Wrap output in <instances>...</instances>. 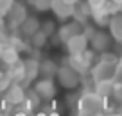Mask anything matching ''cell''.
<instances>
[{
	"mask_svg": "<svg viewBox=\"0 0 122 116\" xmlns=\"http://www.w3.org/2000/svg\"><path fill=\"white\" fill-rule=\"evenodd\" d=\"M36 11H49L50 9V0H27Z\"/></svg>",
	"mask_w": 122,
	"mask_h": 116,
	"instance_id": "4316f807",
	"label": "cell"
},
{
	"mask_svg": "<svg viewBox=\"0 0 122 116\" xmlns=\"http://www.w3.org/2000/svg\"><path fill=\"white\" fill-rule=\"evenodd\" d=\"M13 4H15V0H0V18H4L7 14V11L11 9Z\"/></svg>",
	"mask_w": 122,
	"mask_h": 116,
	"instance_id": "83f0119b",
	"label": "cell"
},
{
	"mask_svg": "<svg viewBox=\"0 0 122 116\" xmlns=\"http://www.w3.org/2000/svg\"><path fill=\"white\" fill-rule=\"evenodd\" d=\"M108 29H110V36L115 43H120L122 41V14H113L110 16V23H108Z\"/></svg>",
	"mask_w": 122,
	"mask_h": 116,
	"instance_id": "4fadbf2b",
	"label": "cell"
},
{
	"mask_svg": "<svg viewBox=\"0 0 122 116\" xmlns=\"http://www.w3.org/2000/svg\"><path fill=\"white\" fill-rule=\"evenodd\" d=\"M0 29H5V23H4V18H0Z\"/></svg>",
	"mask_w": 122,
	"mask_h": 116,
	"instance_id": "d6a6232c",
	"label": "cell"
},
{
	"mask_svg": "<svg viewBox=\"0 0 122 116\" xmlns=\"http://www.w3.org/2000/svg\"><path fill=\"white\" fill-rule=\"evenodd\" d=\"M111 36L108 32H104V30L101 29H95V32L92 34L90 37H88V46H92V52L95 54H102V52H108V50H111Z\"/></svg>",
	"mask_w": 122,
	"mask_h": 116,
	"instance_id": "5b68a950",
	"label": "cell"
},
{
	"mask_svg": "<svg viewBox=\"0 0 122 116\" xmlns=\"http://www.w3.org/2000/svg\"><path fill=\"white\" fill-rule=\"evenodd\" d=\"M36 30H40V20L34 18V16H27V18L18 25V29H16V34H18L20 37H25V39H29V37L32 36Z\"/></svg>",
	"mask_w": 122,
	"mask_h": 116,
	"instance_id": "8fae6325",
	"label": "cell"
},
{
	"mask_svg": "<svg viewBox=\"0 0 122 116\" xmlns=\"http://www.w3.org/2000/svg\"><path fill=\"white\" fill-rule=\"evenodd\" d=\"M63 2H66V4H70V5H77L81 0H63Z\"/></svg>",
	"mask_w": 122,
	"mask_h": 116,
	"instance_id": "1f68e13d",
	"label": "cell"
},
{
	"mask_svg": "<svg viewBox=\"0 0 122 116\" xmlns=\"http://www.w3.org/2000/svg\"><path fill=\"white\" fill-rule=\"evenodd\" d=\"M90 18H92V22L95 23L97 27H108V23H110V14H106V13L102 11V9H97V11H92V14H90Z\"/></svg>",
	"mask_w": 122,
	"mask_h": 116,
	"instance_id": "ffe728a7",
	"label": "cell"
},
{
	"mask_svg": "<svg viewBox=\"0 0 122 116\" xmlns=\"http://www.w3.org/2000/svg\"><path fill=\"white\" fill-rule=\"evenodd\" d=\"M47 41H49V37L45 36V34L41 32V30H36L32 36L29 37V43H30V46L34 50H40V48H43V46L47 45Z\"/></svg>",
	"mask_w": 122,
	"mask_h": 116,
	"instance_id": "44dd1931",
	"label": "cell"
},
{
	"mask_svg": "<svg viewBox=\"0 0 122 116\" xmlns=\"http://www.w3.org/2000/svg\"><path fill=\"white\" fill-rule=\"evenodd\" d=\"M18 61H20V52H16L11 46H4V52L0 56V63L7 68V66H13L15 63H18Z\"/></svg>",
	"mask_w": 122,
	"mask_h": 116,
	"instance_id": "ac0fdd59",
	"label": "cell"
},
{
	"mask_svg": "<svg viewBox=\"0 0 122 116\" xmlns=\"http://www.w3.org/2000/svg\"><path fill=\"white\" fill-rule=\"evenodd\" d=\"M120 5H122V4H115V2H111V0H106V2H104V5H102L101 9H102L106 14L113 16V14H118V13H120Z\"/></svg>",
	"mask_w": 122,
	"mask_h": 116,
	"instance_id": "d4e9b609",
	"label": "cell"
},
{
	"mask_svg": "<svg viewBox=\"0 0 122 116\" xmlns=\"http://www.w3.org/2000/svg\"><path fill=\"white\" fill-rule=\"evenodd\" d=\"M50 11L54 13L57 20L65 22V20L72 18V13H74V5L66 4L63 0H50Z\"/></svg>",
	"mask_w": 122,
	"mask_h": 116,
	"instance_id": "30bf717a",
	"label": "cell"
},
{
	"mask_svg": "<svg viewBox=\"0 0 122 116\" xmlns=\"http://www.w3.org/2000/svg\"><path fill=\"white\" fill-rule=\"evenodd\" d=\"M65 46L68 50V56H79L88 48V37L84 34H76L65 43Z\"/></svg>",
	"mask_w": 122,
	"mask_h": 116,
	"instance_id": "9c48e42d",
	"label": "cell"
},
{
	"mask_svg": "<svg viewBox=\"0 0 122 116\" xmlns=\"http://www.w3.org/2000/svg\"><path fill=\"white\" fill-rule=\"evenodd\" d=\"M57 68L59 66L52 59H41L38 63V71L41 75V79H54L57 73Z\"/></svg>",
	"mask_w": 122,
	"mask_h": 116,
	"instance_id": "2e32d148",
	"label": "cell"
},
{
	"mask_svg": "<svg viewBox=\"0 0 122 116\" xmlns=\"http://www.w3.org/2000/svg\"><path fill=\"white\" fill-rule=\"evenodd\" d=\"M99 116H110V114H106V112H102V114H99Z\"/></svg>",
	"mask_w": 122,
	"mask_h": 116,
	"instance_id": "8d00e7d4",
	"label": "cell"
},
{
	"mask_svg": "<svg viewBox=\"0 0 122 116\" xmlns=\"http://www.w3.org/2000/svg\"><path fill=\"white\" fill-rule=\"evenodd\" d=\"M23 98H25V88H23L22 84L11 82V86L4 91V100H5V104H9L11 107L20 105L23 102Z\"/></svg>",
	"mask_w": 122,
	"mask_h": 116,
	"instance_id": "52a82bcc",
	"label": "cell"
},
{
	"mask_svg": "<svg viewBox=\"0 0 122 116\" xmlns=\"http://www.w3.org/2000/svg\"><path fill=\"white\" fill-rule=\"evenodd\" d=\"M0 116H11V114H9L7 111H0Z\"/></svg>",
	"mask_w": 122,
	"mask_h": 116,
	"instance_id": "836d02e7",
	"label": "cell"
},
{
	"mask_svg": "<svg viewBox=\"0 0 122 116\" xmlns=\"http://www.w3.org/2000/svg\"><path fill=\"white\" fill-rule=\"evenodd\" d=\"M110 97H113V100L117 102V104H120V102H122V82H120V80H113Z\"/></svg>",
	"mask_w": 122,
	"mask_h": 116,
	"instance_id": "484cf974",
	"label": "cell"
},
{
	"mask_svg": "<svg viewBox=\"0 0 122 116\" xmlns=\"http://www.w3.org/2000/svg\"><path fill=\"white\" fill-rule=\"evenodd\" d=\"M110 116H120V114H110Z\"/></svg>",
	"mask_w": 122,
	"mask_h": 116,
	"instance_id": "74e56055",
	"label": "cell"
},
{
	"mask_svg": "<svg viewBox=\"0 0 122 116\" xmlns=\"http://www.w3.org/2000/svg\"><path fill=\"white\" fill-rule=\"evenodd\" d=\"M23 63V71H25V80H23V88H25V84L29 82H34L36 79L40 77V71H38V59H34V57H29V59L22 61Z\"/></svg>",
	"mask_w": 122,
	"mask_h": 116,
	"instance_id": "7c38bea8",
	"label": "cell"
},
{
	"mask_svg": "<svg viewBox=\"0 0 122 116\" xmlns=\"http://www.w3.org/2000/svg\"><path fill=\"white\" fill-rule=\"evenodd\" d=\"M32 89L36 91V95H38L41 100H52V98L56 97V93H57V88H56V84H54V79H40V80H36V84H34Z\"/></svg>",
	"mask_w": 122,
	"mask_h": 116,
	"instance_id": "8992f818",
	"label": "cell"
},
{
	"mask_svg": "<svg viewBox=\"0 0 122 116\" xmlns=\"http://www.w3.org/2000/svg\"><path fill=\"white\" fill-rule=\"evenodd\" d=\"M111 2H115V4H122V0H111Z\"/></svg>",
	"mask_w": 122,
	"mask_h": 116,
	"instance_id": "d590c367",
	"label": "cell"
},
{
	"mask_svg": "<svg viewBox=\"0 0 122 116\" xmlns=\"http://www.w3.org/2000/svg\"><path fill=\"white\" fill-rule=\"evenodd\" d=\"M11 86V79H9L7 75H4V77H0V93H4L7 88Z\"/></svg>",
	"mask_w": 122,
	"mask_h": 116,
	"instance_id": "f546056e",
	"label": "cell"
},
{
	"mask_svg": "<svg viewBox=\"0 0 122 116\" xmlns=\"http://www.w3.org/2000/svg\"><path fill=\"white\" fill-rule=\"evenodd\" d=\"M56 77H57L59 84L65 88V89H76V88H79V84H81V75L77 73L76 70H72L66 63H63L59 68H57Z\"/></svg>",
	"mask_w": 122,
	"mask_h": 116,
	"instance_id": "3957f363",
	"label": "cell"
},
{
	"mask_svg": "<svg viewBox=\"0 0 122 116\" xmlns=\"http://www.w3.org/2000/svg\"><path fill=\"white\" fill-rule=\"evenodd\" d=\"M97 61H101V63H108V64H117L118 61H120V57H118L117 52H111V50H108V52L99 54Z\"/></svg>",
	"mask_w": 122,
	"mask_h": 116,
	"instance_id": "603a6c76",
	"label": "cell"
},
{
	"mask_svg": "<svg viewBox=\"0 0 122 116\" xmlns=\"http://www.w3.org/2000/svg\"><path fill=\"white\" fill-rule=\"evenodd\" d=\"M90 14H92V9H90V5H88L86 2H79V5H74V13H72L74 22L84 25V23H88V20H90Z\"/></svg>",
	"mask_w": 122,
	"mask_h": 116,
	"instance_id": "9a60e30c",
	"label": "cell"
},
{
	"mask_svg": "<svg viewBox=\"0 0 122 116\" xmlns=\"http://www.w3.org/2000/svg\"><path fill=\"white\" fill-rule=\"evenodd\" d=\"M88 75L93 80V84L102 82V80H120V61L117 64H108V63L97 61L88 70Z\"/></svg>",
	"mask_w": 122,
	"mask_h": 116,
	"instance_id": "7a4b0ae2",
	"label": "cell"
},
{
	"mask_svg": "<svg viewBox=\"0 0 122 116\" xmlns=\"http://www.w3.org/2000/svg\"><path fill=\"white\" fill-rule=\"evenodd\" d=\"M40 30H41L47 37H52L54 34H56V23H54L52 20H45V22L40 23Z\"/></svg>",
	"mask_w": 122,
	"mask_h": 116,
	"instance_id": "cb8c5ba5",
	"label": "cell"
},
{
	"mask_svg": "<svg viewBox=\"0 0 122 116\" xmlns=\"http://www.w3.org/2000/svg\"><path fill=\"white\" fill-rule=\"evenodd\" d=\"M27 9H25V5L22 4V2H16L15 0V4L11 5V9L7 11V14L4 16V23H5V29H11V30H15L16 32V29H18V25L23 22V20L27 18Z\"/></svg>",
	"mask_w": 122,
	"mask_h": 116,
	"instance_id": "277c9868",
	"label": "cell"
},
{
	"mask_svg": "<svg viewBox=\"0 0 122 116\" xmlns=\"http://www.w3.org/2000/svg\"><path fill=\"white\" fill-rule=\"evenodd\" d=\"M81 32H83V25L72 20V22L63 23V25H61L59 29L56 30V36H57V39H59L61 45H65V43L68 41L70 37H74L76 34H81Z\"/></svg>",
	"mask_w": 122,
	"mask_h": 116,
	"instance_id": "ba28073f",
	"label": "cell"
},
{
	"mask_svg": "<svg viewBox=\"0 0 122 116\" xmlns=\"http://www.w3.org/2000/svg\"><path fill=\"white\" fill-rule=\"evenodd\" d=\"M65 63L68 64L72 70H76L79 75H84V73H88V70H90V64L86 63V61L83 59V56H68V59H65Z\"/></svg>",
	"mask_w": 122,
	"mask_h": 116,
	"instance_id": "e0dca14e",
	"label": "cell"
},
{
	"mask_svg": "<svg viewBox=\"0 0 122 116\" xmlns=\"http://www.w3.org/2000/svg\"><path fill=\"white\" fill-rule=\"evenodd\" d=\"M104 2H106V0H86V4L90 5L92 11H97V9H101V7L104 5Z\"/></svg>",
	"mask_w": 122,
	"mask_h": 116,
	"instance_id": "f1b7e54d",
	"label": "cell"
},
{
	"mask_svg": "<svg viewBox=\"0 0 122 116\" xmlns=\"http://www.w3.org/2000/svg\"><path fill=\"white\" fill-rule=\"evenodd\" d=\"M23 102H25V105L29 109H34V107H40V105H41V98L36 95L34 89H25V98H23Z\"/></svg>",
	"mask_w": 122,
	"mask_h": 116,
	"instance_id": "7402d4cb",
	"label": "cell"
},
{
	"mask_svg": "<svg viewBox=\"0 0 122 116\" xmlns=\"http://www.w3.org/2000/svg\"><path fill=\"white\" fill-rule=\"evenodd\" d=\"M111 86H113V80H102V82H95L93 84V93L99 95L101 98L108 100L111 95Z\"/></svg>",
	"mask_w": 122,
	"mask_h": 116,
	"instance_id": "d6986e66",
	"label": "cell"
},
{
	"mask_svg": "<svg viewBox=\"0 0 122 116\" xmlns=\"http://www.w3.org/2000/svg\"><path fill=\"white\" fill-rule=\"evenodd\" d=\"M77 112L79 116H99L106 112V100L95 95L93 91L88 93H81L79 100H77Z\"/></svg>",
	"mask_w": 122,
	"mask_h": 116,
	"instance_id": "6da1fadb",
	"label": "cell"
},
{
	"mask_svg": "<svg viewBox=\"0 0 122 116\" xmlns=\"http://www.w3.org/2000/svg\"><path fill=\"white\" fill-rule=\"evenodd\" d=\"M2 52H4V45L0 43V56H2Z\"/></svg>",
	"mask_w": 122,
	"mask_h": 116,
	"instance_id": "e575fe53",
	"label": "cell"
},
{
	"mask_svg": "<svg viewBox=\"0 0 122 116\" xmlns=\"http://www.w3.org/2000/svg\"><path fill=\"white\" fill-rule=\"evenodd\" d=\"M5 75H7L9 79H11V82H15V84H22V86H23V80H25L23 63H22V61H18V63H15L13 66H7V68H5Z\"/></svg>",
	"mask_w": 122,
	"mask_h": 116,
	"instance_id": "5bb4252c",
	"label": "cell"
},
{
	"mask_svg": "<svg viewBox=\"0 0 122 116\" xmlns=\"http://www.w3.org/2000/svg\"><path fill=\"white\" fill-rule=\"evenodd\" d=\"M66 100H68V105H70V107H76V105H77V100H79V93L68 95V97H66Z\"/></svg>",
	"mask_w": 122,
	"mask_h": 116,
	"instance_id": "4dcf8cb0",
	"label": "cell"
}]
</instances>
